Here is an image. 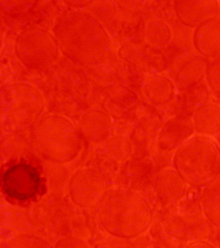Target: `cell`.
I'll return each mask as SVG.
<instances>
[{
	"label": "cell",
	"instance_id": "6da1fadb",
	"mask_svg": "<svg viewBox=\"0 0 220 248\" xmlns=\"http://www.w3.org/2000/svg\"><path fill=\"white\" fill-rule=\"evenodd\" d=\"M173 164L187 185L204 187L220 175L219 145L210 136H192L179 145Z\"/></svg>",
	"mask_w": 220,
	"mask_h": 248
},
{
	"label": "cell",
	"instance_id": "7a4b0ae2",
	"mask_svg": "<svg viewBox=\"0 0 220 248\" xmlns=\"http://www.w3.org/2000/svg\"><path fill=\"white\" fill-rule=\"evenodd\" d=\"M118 213L114 217L115 222L108 228L111 232L121 237L131 238L142 233L151 222L152 212L150 205L143 198L136 195L125 197Z\"/></svg>",
	"mask_w": 220,
	"mask_h": 248
},
{
	"label": "cell",
	"instance_id": "3957f363",
	"mask_svg": "<svg viewBox=\"0 0 220 248\" xmlns=\"http://www.w3.org/2000/svg\"><path fill=\"white\" fill-rule=\"evenodd\" d=\"M41 179L36 169L26 163H19L7 169L2 176L3 191L18 201H28L39 191Z\"/></svg>",
	"mask_w": 220,
	"mask_h": 248
},
{
	"label": "cell",
	"instance_id": "277c9868",
	"mask_svg": "<svg viewBox=\"0 0 220 248\" xmlns=\"http://www.w3.org/2000/svg\"><path fill=\"white\" fill-rule=\"evenodd\" d=\"M194 44L200 53L209 58L220 57V18L212 17L198 27Z\"/></svg>",
	"mask_w": 220,
	"mask_h": 248
},
{
	"label": "cell",
	"instance_id": "5b68a950",
	"mask_svg": "<svg viewBox=\"0 0 220 248\" xmlns=\"http://www.w3.org/2000/svg\"><path fill=\"white\" fill-rule=\"evenodd\" d=\"M175 8L177 16L185 24L199 27L214 17L218 5L211 1H182L176 2Z\"/></svg>",
	"mask_w": 220,
	"mask_h": 248
},
{
	"label": "cell",
	"instance_id": "8992f818",
	"mask_svg": "<svg viewBox=\"0 0 220 248\" xmlns=\"http://www.w3.org/2000/svg\"><path fill=\"white\" fill-rule=\"evenodd\" d=\"M187 185L174 168L162 170L156 179L158 195L165 203L179 201L184 196Z\"/></svg>",
	"mask_w": 220,
	"mask_h": 248
},
{
	"label": "cell",
	"instance_id": "52a82bcc",
	"mask_svg": "<svg viewBox=\"0 0 220 248\" xmlns=\"http://www.w3.org/2000/svg\"><path fill=\"white\" fill-rule=\"evenodd\" d=\"M200 203L206 218L220 229V175L205 186L201 195Z\"/></svg>",
	"mask_w": 220,
	"mask_h": 248
},
{
	"label": "cell",
	"instance_id": "ba28073f",
	"mask_svg": "<svg viewBox=\"0 0 220 248\" xmlns=\"http://www.w3.org/2000/svg\"><path fill=\"white\" fill-rule=\"evenodd\" d=\"M193 123L199 134L211 137L220 133V107L212 104L202 106L197 110Z\"/></svg>",
	"mask_w": 220,
	"mask_h": 248
},
{
	"label": "cell",
	"instance_id": "9c48e42d",
	"mask_svg": "<svg viewBox=\"0 0 220 248\" xmlns=\"http://www.w3.org/2000/svg\"><path fill=\"white\" fill-rule=\"evenodd\" d=\"M207 67L202 58H195L185 64L177 74V83L181 89L189 88L203 78Z\"/></svg>",
	"mask_w": 220,
	"mask_h": 248
},
{
	"label": "cell",
	"instance_id": "30bf717a",
	"mask_svg": "<svg viewBox=\"0 0 220 248\" xmlns=\"http://www.w3.org/2000/svg\"><path fill=\"white\" fill-rule=\"evenodd\" d=\"M11 248H51L43 240L32 236H18L10 244Z\"/></svg>",
	"mask_w": 220,
	"mask_h": 248
},
{
	"label": "cell",
	"instance_id": "8fae6325",
	"mask_svg": "<svg viewBox=\"0 0 220 248\" xmlns=\"http://www.w3.org/2000/svg\"><path fill=\"white\" fill-rule=\"evenodd\" d=\"M206 73L210 87L214 91L220 94V57L207 67Z\"/></svg>",
	"mask_w": 220,
	"mask_h": 248
},
{
	"label": "cell",
	"instance_id": "7c38bea8",
	"mask_svg": "<svg viewBox=\"0 0 220 248\" xmlns=\"http://www.w3.org/2000/svg\"><path fill=\"white\" fill-rule=\"evenodd\" d=\"M55 248H88L82 240L74 238H64L56 245Z\"/></svg>",
	"mask_w": 220,
	"mask_h": 248
},
{
	"label": "cell",
	"instance_id": "4fadbf2b",
	"mask_svg": "<svg viewBox=\"0 0 220 248\" xmlns=\"http://www.w3.org/2000/svg\"><path fill=\"white\" fill-rule=\"evenodd\" d=\"M185 248H217L213 244L205 241H195L188 244Z\"/></svg>",
	"mask_w": 220,
	"mask_h": 248
}]
</instances>
